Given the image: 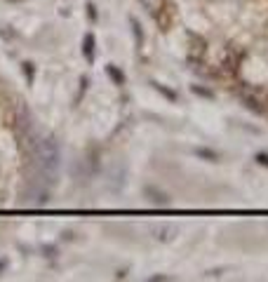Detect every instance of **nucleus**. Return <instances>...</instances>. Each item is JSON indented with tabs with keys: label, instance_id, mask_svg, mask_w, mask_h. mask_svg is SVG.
Segmentation results:
<instances>
[{
	"label": "nucleus",
	"instance_id": "nucleus-2",
	"mask_svg": "<svg viewBox=\"0 0 268 282\" xmlns=\"http://www.w3.org/2000/svg\"><path fill=\"white\" fill-rule=\"evenodd\" d=\"M87 57L92 59V35H87Z\"/></svg>",
	"mask_w": 268,
	"mask_h": 282
},
{
	"label": "nucleus",
	"instance_id": "nucleus-1",
	"mask_svg": "<svg viewBox=\"0 0 268 282\" xmlns=\"http://www.w3.org/2000/svg\"><path fill=\"white\" fill-rule=\"evenodd\" d=\"M31 155L33 162L42 170V174H55L59 167V148L52 139L47 137H35L31 141Z\"/></svg>",
	"mask_w": 268,
	"mask_h": 282
}]
</instances>
